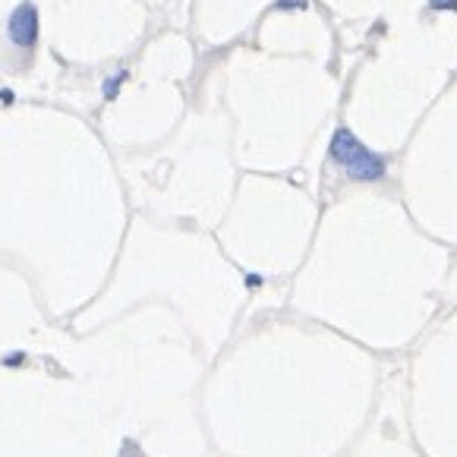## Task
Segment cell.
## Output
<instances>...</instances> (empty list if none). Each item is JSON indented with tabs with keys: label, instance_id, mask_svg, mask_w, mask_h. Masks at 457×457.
<instances>
[{
	"label": "cell",
	"instance_id": "1",
	"mask_svg": "<svg viewBox=\"0 0 457 457\" xmlns=\"http://www.w3.org/2000/svg\"><path fill=\"white\" fill-rule=\"evenodd\" d=\"M328 151H331V161L341 164L354 180H382L385 177V158L372 155L350 130H338L335 136H331Z\"/></svg>",
	"mask_w": 457,
	"mask_h": 457
},
{
	"label": "cell",
	"instance_id": "2",
	"mask_svg": "<svg viewBox=\"0 0 457 457\" xmlns=\"http://www.w3.org/2000/svg\"><path fill=\"white\" fill-rule=\"evenodd\" d=\"M7 35L16 48H22V51L35 48V41H38V7L28 3V0L19 3L7 19Z\"/></svg>",
	"mask_w": 457,
	"mask_h": 457
},
{
	"label": "cell",
	"instance_id": "3",
	"mask_svg": "<svg viewBox=\"0 0 457 457\" xmlns=\"http://www.w3.org/2000/svg\"><path fill=\"white\" fill-rule=\"evenodd\" d=\"M120 82H123V73L110 76V79L104 82V95H108V98H114V95H117V89H120Z\"/></svg>",
	"mask_w": 457,
	"mask_h": 457
},
{
	"label": "cell",
	"instance_id": "4",
	"mask_svg": "<svg viewBox=\"0 0 457 457\" xmlns=\"http://www.w3.org/2000/svg\"><path fill=\"white\" fill-rule=\"evenodd\" d=\"M432 10H451V13H457V0H429Z\"/></svg>",
	"mask_w": 457,
	"mask_h": 457
},
{
	"label": "cell",
	"instance_id": "5",
	"mask_svg": "<svg viewBox=\"0 0 457 457\" xmlns=\"http://www.w3.org/2000/svg\"><path fill=\"white\" fill-rule=\"evenodd\" d=\"M274 7L278 10H300V7H306V0H278Z\"/></svg>",
	"mask_w": 457,
	"mask_h": 457
}]
</instances>
